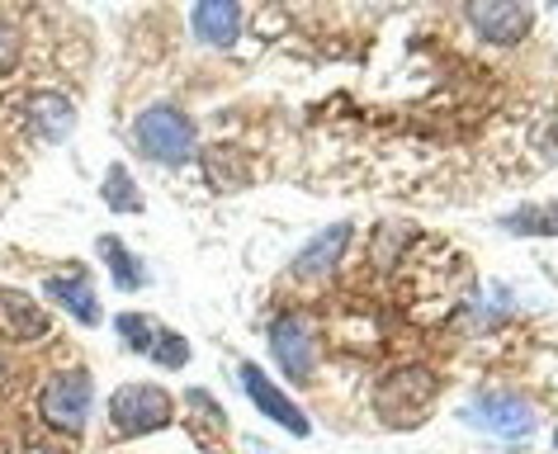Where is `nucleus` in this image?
Listing matches in <instances>:
<instances>
[{
  "label": "nucleus",
  "instance_id": "1",
  "mask_svg": "<svg viewBox=\"0 0 558 454\" xmlns=\"http://www.w3.org/2000/svg\"><path fill=\"white\" fill-rule=\"evenodd\" d=\"M133 137L151 161H161V167H180V161L194 157V123L185 119V109H175V105L143 109L133 123Z\"/></svg>",
  "mask_w": 558,
  "mask_h": 454
},
{
  "label": "nucleus",
  "instance_id": "2",
  "mask_svg": "<svg viewBox=\"0 0 558 454\" xmlns=\"http://www.w3.org/2000/svg\"><path fill=\"white\" fill-rule=\"evenodd\" d=\"M90 375L86 369H62V375H52L44 383V393H38V412H44V421L52 431L62 435H81L90 421Z\"/></svg>",
  "mask_w": 558,
  "mask_h": 454
},
{
  "label": "nucleus",
  "instance_id": "3",
  "mask_svg": "<svg viewBox=\"0 0 558 454\" xmlns=\"http://www.w3.org/2000/svg\"><path fill=\"white\" fill-rule=\"evenodd\" d=\"M171 417H175V403L157 383H123V389H114V397H109V426H114L119 435L161 431Z\"/></svg>",
  "mask_w": 558,
  "mask_h": 454
},
{
  "label": "nucleus",
  "instance_id": "4",
  "mask_svg": "<svg viewBox=\"0 0 558 454\" xmlns=\"http://www.w3.org/2000/svg\"><path fill=\"white\" fill-rule=\"evenodd\" d=\"M464 417L473 426H483V431L501 435V440H525L530 431H535V407H530L525 397H515V393H483V397H473V403L464 407Z\"/></svg>",
  "mask_w": 558,
  "mask_h": 454
},
{
  "label": "nucleus",
  "instance_id": "5",
  "mask_svg": "<svg viewBox=\"0 0 558 454\" xmlns=\"http://www.w3.org/2000/svg\"><path fill=\"white\" fill-rule=\"evenodd\" d=\"M270 351L279 369H284L294 383H308L313 379V360H317V346H313V332L303 318H279L270 327Z\"/></svg>",
  "mask_w": 558,
  "mask_h": 454
},
{
  "label": "nucleus",
  "instance_id": "6",
  "mask_svg": "<svg viewBox=\"0 0 558 454\" xmlns=\"http://www.w3.org/2000/svg\"><path fill=\"white\" fill-rule=\"evenodd\" d=\"M236 379H242V389H246L251 403H256L260 417H270L275 426H284L289 435H308V417H303V412H299L294 403H289V397L279 393L270 379H265V369L242 365V369H236Z\"/></svg>",
  "mask_w": 558,
  "mask_h": 454
},
{
  "label": "nucleus",
  "instance_id": "7",
  "mask_svg": "<svg viewBox=\"0 0 558 454\" xmlns=\"http://www.w3.org/2000/svg\"><path fill=\"white\" fill-rule=\"evenodd\" d=\"M38 336H48V312L24 289L0 284V341L24 346V341H38Z\"/></svg>",
  "mask_w": 558,
  "mask_h": 454
},
{
  "label": "nucleus",
  "instance_id": "8",
  "mask_svg": "<svg viewBox=\"0 0 558 454\" xmlns=\"http://www.w3.org/2000/svg\"><path fill=\"white\" fill-rule=\"evenodd\" d=\"M24 119H29V128L44 137V143H62V137H72V128H76V109L58 90H34L29 100H24Z\"/></svg>",
  "mask_w": 558,
  "mask_h": 454
},
{
  "label": "nucleus",
  "instance_id": "9",
  "mask_svg": "<svg viewBox=\"0 0 558 454\" xmlns=\"http://www.w3.org/2000/svg\"><path fill=\"white\" fill-rule=\"evenodd\" d=\"M44 289H48V298L62 303V308L72 312L81 327H100V303H95V289H90V274H86V270L52 274Z\"/></svg>",
  "mask_w": 558,
  "mask_h": 454
},
{
  "label": "nucleus",
  "instance_id": "10",
  "mask_svg": "<svg viewBox=\"0 0 558 454\" xmlns=\"http://www.w3.org/2000/svg\"><path fill=\"white\" fill-rule=\"evenodd\" d=\"M436 397V379L426 369H408V375H393L379 389V412L384 417H398V412H416Z\"/></svg>",
  "mask_w": 558,
  "mask_h": 454
},
{
  "label": "nucleus",
  "instance_id": "11",
  "mask_svg": "<svg viewBox=\"0 0 558 454\" xmlns=\"http://www.w3.org/2000/svg\"><path fill=\"white\" fill-rule=\"evenodd\" d=\"M190 24H194V34H199L204 44L232 48L236 34H242V10H236L232 0H204V5H194Z\"/></svg>",
  "mask_w": 558,
  "mask_h": 454
},
{
  "label": "nucleus",
  "instance_id": "12",
  "mask_svg": "<svg viewBox=\"0 0 558 454\" xmlns=\"http://www.w3.org/2000/svg\"><path fill=\"white\" fill-rule=\"evenodd\" d=\"M469 20L478 24L483 38H493V44H515V38L525 34V5H501V0H483V5L469 10Z\"/></svg>",
  "mask_w": 558,
  "mask_h": 454
},
{
  "label": "nucleus",
  "instance_id": "13",
  "mask_svg": "<svg viewBox=\"0 0 558 454\" xmlns=\"http://www.w3.org/2000/svg\"><path fill=\"white\" fill-rule=\"evenodd\" d=\"M345 242H351V223H337L331 232H323V237H313L308 246H303L299 260H294V270L299 274H323V270H331L341 260Z\"/></svg>",
  "mask_w": 558,
  "mask_h": 454
},
{
  "label": "nucleus",
  "instance_id": "14",
  "mask_svg": "<svg viewBox=\"0 0 558 454\" xmlns=\"http://www.w3.org/2000/svg\"><path fill=\"white\" fill-rule=\"evenodd\" d=\"M95 251H100V260L109 266V274H114V284L123 289V294H133V289L147 284L143 260H133V251H129V246H123L119 237H100V242H95Z\"/></svg>",
  "mask_w": 558,
  "mask_h": 454
},
{
  "label": "nucleus",
  "instance_id": "15",
  "mask_svg": "<svg viewBox=\"0 0 558 454\" xmlns=\"http://www.w3.org/2000/svg\"><path fill=\"white\" fill-rule=\"evenodd\" d=\"M100 195H105V204L114 213H137L143 209V195L133 189V181H129V167H109L105 171V185H100Z\"/></svg>",
  "mask_w": 558,
  "mask_h": 454
},
{
  "label": "nucleus",
  "instance_id": "16",
  "mask_svg": "<svg viewBox=\"0 0 558 454\" xmlns=\"http://www.w3.org/2000/svg\"><path fill=\"white\" fill-rule=\"evenodd\" d=\"M208 181H218L222 189H236L246 181V167H242V157H236L232 147H218V151H208Z\"/></svg>",
  "mask_w": 558,
  "mask_h": 454
},
{
  "label": "nucleus",
  "instance_id": "17",
  "mask_svg": "<svg viewBox=\"0 0 558 454\" xmlns=\"http://www.w3.org/2000/svg\"><path fill=\"white\" fill-rule=\"evenodd\" d=\"M151 360H157L161 369H180L190 360V341L180 336V332H157V341H151Z\"/></svg>",
  "mask_w": 558,
  "mask_h": 454
},
{
  "label": "nucleus",
  "instance_id": "18",
  "mask_svg": "<svg viewBox=\"0 0 558 454\" xmlns=\"http://www.w3.org/2000/svg\"><path fill=\"white\" fill-rule=\"evenodd\" d=\"M119 336L123 341H129V346L133 351H151V341H157V327H151L147 318H137V312H123V318H119Z\"/></svg>",
  "mask_w": 558,
  "mask_h": 454
},
{
  "label": "nucleus",
  "instance_id": "19",
  "mask_svg": "<svg viewBox=\"0 0 558 454\" xmlns=\"http://www.w3.org/2000/svg\"><path fill=\"white\" fill-rule=\"evenodd\" d=\"M20 66V34L0 20V76H10Z\"/></svg>",
  "mask_w": 558,
  "mask_h": 454
},
{
  "label": "nucleus",
  "instance_id": "20",
  "mask_svg": "<svg viewBox=\"0 0 558 454\" xmlns=\"http://www.w3.org/2000/svg\"><path fill=\"white\" fill-rule=\"evenodd\" d=\"M515 223H521V232H530V223H544L539 232H558V204L554 209H539V213H521Z\"/></svg>",
  "mask_w": 558,
  "mask_h": 454
},
{
  "label": "nucleus",
  "instance_id": "21",
  "mask_svg": "<svg viewBox=\"0 0 558 454\" xmlns=\"http://www.w3.org/2000/svg\"><path fill=\"white\" fill-rule=\"evenodd\" d=\"M554 450H558V431H554Z\"/></svg>",
  "mask_w": 558,
  "mask_h": 454
}]
</instances>
